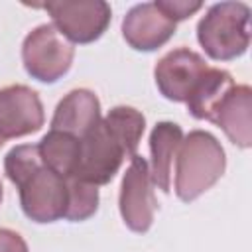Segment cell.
Instances as JSON below:
<instances>
[{"instance_id":"1","label":"cell","mask_w":252,"mask_h":252,"mask_svg":"<svg viewBox=\"0 0 252 252\" xmlns=\"http://www.w3.org/2000/svg\"><path fill=\"white\" fill-rule=\"evenodd\" d=\"M146 118L132 106H114L83 138L75 179L106 185L120 169L124 158L136 156Z\"/></svg>"},{"instance_id":"2","label":"cell","mask_w":252,"mask_h":252,"mask_svg":"<svg viewBox=\"0 0 252 252\" xmlns=\"http://www.w3.org/2000/svg\"><path fill=\"white\" fill-rule=\"evenodd\" d=\"M226 158L220 142L205 130H191L175 156V195L191 203L224 173Z\"/></svg>"},{"instance_id":"3","label":"cell","mask_w":252,"mask_h":252,"mask_svg":"<svg viewBox=\"0 0 252 252\" xmlns=\"http://www.w3.org/2000/svg\"><path fill=\"white\" fill-rule=\"evenodd\" d=\"M197 39L215 61H232L250 45V8L244 2L213 4L197 24Z\"/></svg>"},{"instance_id":"4","label":"cell","mask_w":252,"mask_h":252,"mask_svg":"<svg viewBox=\"0 0 252 252\" xmlns=\"http://www.w3.org/2000/svg\"><path fill=\"white\" fill-rule=\"evenodd\" d=\"M75 47L53 24L33 28L22 43V61L28 75L41 83L59 81L73 65Z\"/></svg>"},{"instance_id":"5","label":"cell","mask_w":252,"mask_h":252,"mask_svg":"<svg viewBox=\"0 0 252 252\" xmlns=\"http://www.w3.org/2000/svg\"><path fill=\"white\" fill-rule=\"evenodd\" d=\"M43 8L55 30L71 43L96 41L112 20V10L104 0H53Z\"/></svg>"},{"instance_id":"6","label":"cell","mask_w":252,"mask_h":252,"mask_svg":"<svg viewBox=\"0 0 252 252\" xmlns=\"http://www.w3.org/2000/svg\"><path fill=\"white\" fill-rule=\"evenodd\" d=\"M118 207L124 224L134 232H146L156 217L158 201L154 195V183L148 161L142 156H132L130 165L122 177Z\"/></svg>"},{"instance_id":"7","label":"cell","mask_w":252,"mask_h":252,"mask_svg":"<svg viewBox=\"0 0 252 252\" xmlns=\"http://www.w3.org/2000/svg\"><path fill=\"white\" fill-rule=\"evenodd\" d=\"M20 205L33 222H55L63 219L67 207V179L45 165L37 169L20 187Z\"/></svg>"},{"instance_id":"8","label":"cell","mask_w":252,"mask_h":252,"mask_svg":"<svg viewBox=\"0 0 252 252\" xmlns=\"http://www.w3.org/2000/svg\"><path fill=\"white\" fill-rule=\"evenodd\" d=\"M43 120V104L33 89L26 85L0 89V146L12 138L37 132Z\"/></svg>"},{"instance_id":"9","label":"cell","mask_w":252,"mask_h":252,"mask_svg":"<svg viewBox=\"0 0 252 252\" xmlns=\"http://www.w3.org/2000/svg\"><path fill=\"white\" fill-rule=\"evenodd\" d=\"M207 61L203 55L179 47L165 53L154 69L156 85L159 93L173 102H187L189 94L193 93L195 85L199 83L201 75L207 71Z\"/></svg>"},{"instance_id":"10","label":"cell","mask_w":252,"mask_h":252,"mask_svg":"<svg viewBox=\"0 0 252 252\" xmlns=\"http://www.w3.org/2000/svg\"><path fill=\"white\" fill-rule=\"evenodd\" d=\"M177 24L169 20L154 2L136 4L122 20V35L136 51H156L175 33Z\"/></svg>"},{"instance_id":"11","label":"cell","mask_w":252,"mask_h":252,"mask_svg":"<svg viewBox=\"0 0 252 252\" xmlns=\"http://www.w3.org/2000/svg\"><path fill=\"white\" fill-rule=\"evenodd\" d=\"M100 120V102L89 89H75L67 93L55 106L51 130L83 138Z\"/></svg>"},{"instance_id":"12","label":"cell","mask_w":252,"mask_h":252,"mask_svg":"<svg viewBox=\"0 0 252 252\" xmlns=\"http://www.w3.org/2000/svg\"><path fill=\"white\" fill-rule=\"evenodd\" d=\"M213 122L238 148L252 144V91L248 85H234V89L220 102Z\"/></svg>"},{"instance_id":"13","label":"cell","mask_w":252,"mask_h":252,"mask_svg":"<svg viewBox=\"0 0 252 252\" xmlns=\"http://www.w3.org/2000/svg\"><path fill=\"white\" fill-rule=\"evenodd\" d=\"M183 140V130L175 122H158L150 134V154H152V183L169 193L171 189V163Z\"/></svg>"},{"instance_id":"14","label":"cell","mask_w":252,"mask_h":252,"mask_svg":"<svg viewBox=\"0 0 252 252\" xmlns=\"http://www.w3.org/2000/svg\"><path fill=\"white\" fill-rule=\"evenodd\" d=\"M234 89V79L224 69H207L187 98V110L197 120L213 122L220 102Z\"/></svg>"},{"instance_id":"15","label":"cell","mask_w":252,"mask_h":252,"mask_svg":"<svg viewBox=\"0 0 252 252\" xmlns=\"http://www.w3.org/2000/svg\"><path fill=\"white\" fill-rule=\"evenodd\" d=\"M37 148H39L41 161L47 169H51L53 173L65 179L75 175V169L79 163V152H81L79 138L59 130H49L41 138Z\"/></svg>"},{"instance_id":"16","label":"cell","mask_w":252,"mask_h":252,"mask_svg":"<svg viewBox=\"0 0 252 252\" xmlns=\"http://www.w3.org/2000/svg\"><path fill=\"white\" fill-rule=\"evenodd\" d=\"M98 209V187L75 177L67 179V207L63 219L81 222L91 219Z\"/></svg>"},{"instance_id":"17","label":"cell","mask_w":252,"mask_h":252,"mask_svg":"<svg viewBox=\"0 0 252 252\" xmlns=\"http://www.w3.org/2000/svg\"><path fill=\"white\" fill-rule=\"evenodd\" d=\"M41 167H43V161H41L37 144L16 146L4 158V171L16 187H20L24 181H28Z\"/></svg>"},{"instance_id":"18","label":"cell","mask_w":252,"mask_h":252,"mask_svg":"<svg viewBox=\"0 0 252 252\" xmlns=\"http://www.w3.org/2000/svg\"><path fill=\"white\" fill-rule=\"evenodd\" d=\"M154 4L175 24L179 20H187L189 16H193L203 8V2H191V0H156Z\"/></svg>"},{"instance_id":"19","label":"cell","mask_w":252,"mask_h":252,"mask_svg":"<svg viewBox=\"0 0 252 252\" xmlns=\"http://www.w3.org/2000/svg\"><path fill=\"white\" fill-rule=\"evenodd\" d=\"M0 252H30L26 240L10 230V228H0Z\"/></svg>"},{"instance_id":"20","label":"cell","mask_w":252,"mask_h":252,"mask_svg":"<svg viewBox=\"0 0 252 252\" xmlns=\"http://www.w3.org/2000/svg\"><path fill=\"white\" fill-rule=\"evenodd\" d=\"M0 203H2V181H0Z\"/></svg>"}]
</instances>
